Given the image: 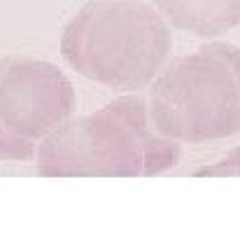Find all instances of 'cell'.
<instances>
[{
	"instance_id": "7a4b0ae2",
	"label": "cell",
	"mask_w": 240,
	"mask_h": 252,
	"mask_svg": "<svg viewBox=\"0 0 240 252\" xmlns=\"http://www.w3.org/2000/svg\"><path fill=\"white\" fill-rule=\"evenodd\" d=\"M59 47L77 75L117 94H135L170 61L173 26L154 2L89 0L65 24Z\"/></svg>"
},
{
	"instance_id": "5b68a950",
	"label": "cell",
	"mask_w": 240,
	"mask_h": 252,
	"mask_svg": "<svg viewBox=\"0 0 240 252\" xmlns=\"http://www.w3.org/2000/svg\"><path fill=\"white\" fill-rule=\"evenodd\" d=\"M175 31L217 37L240 24V0H151Z\"/></svg>"
},
{
	"instance_id": "8992f818",
	"label": "cell",
	"mask_w": 240,
	"mask_h": 252,
	"mask_svg": "<svg viewBox=\"0 0 240 252\" xmlns=\"http://www.w3.org/2000/svg\"><path fill=\"white\" fill-rule=\"evenodd\" d=\"M196 175L198 178H240V145L233 147L229 154H224L219 161L196 171Z\"/></svg>"
},
{
	"instance_id": "6da1fadb",
	"label": "cell",
	"mask_w": 240,
	"mask_h": 252,
	"mask_svg": "<svg viewBox=\"0 0 240 252\" xmlns=\"http://www.w3.org/2000/svg\"><path fill=\"white\" fill-rule=\"evenodd\" d=\"M182 143L161 133L150 103L121 94L96 112L65 119L37 145L45 178H150L178 166Z\"/></svg>"
},
{
	"instance_id": "3957f363",
	"label": "cell",
	"mask_w": 240,
	"mask_h": 252,
	"mask_svg": "<svg viewBox=\"0 0 240 252\" xmlns=\"http://www.w3.org/2000/svg\"><path fill=\"white\" fill-rule=\"evenodd\" d=\"M150 112L161 133L182 145L240 133V47L208 42L178 56L150 84Z\"/></svg>"
},
{
	"instance_id": "277c9868",
	"label": "cell",
	"mask_w": 240,
	"mask_h": 252,
	"mask_svg": "<svg viewBox=\"0 0 240 252\" xmlns=\"http://www.w3.org/2000/svg\"><path fill=\"white\" fill-rule=\"evenodd\" d=\"M77 94L52 61L0 59V161H35L37 145L70 119Z\"/></svg>"
}]
</instances>
